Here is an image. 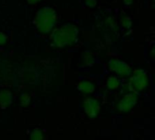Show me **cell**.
<instances>
[{
    "instance_id": "1",
    "label": "cell",
    "mask_w": 155,
    "mask_h": 140,
    "mask_svg": "<svg viewBox=\"0 0 155 140\" xmlns=\"http://www.w3.org/2000/svg\"><path fill=\"white\" fill-rule=\"evenodd\" d=\"M78 36V28L72 24H66L53 31L51 44L54 47H64L73 45Z\"/></svg>"
},
{
    "instance_id": "2",
    "label": "cell",
    "mask_w": 155,
    "mask_h": 140,
    "mask_svg": "<svg viewBox=\"0 0 155 140\" xmlns=\"http://www.w3.org/2000/svg\"><path fill=\"white\" fill-rule=\"evenodd\" d=\"M56 23V14L52 7H44L35 15V24L41 33L50 32Z\"/></svg>"
},
{
    "instance_id": "3",
    "label": "cell",
    "mask_w": 155,
    "mask_h": 140,
    "mask_svg": "<svg viewBox=\"0 0 155 140\" xmlns=\"http://www.w3.org/2000/svg\"><path fill=\"white\" fill-rule=\"evenodd\" d=\"M148 77L146 73L143 70L138 69L134 71L129 81V87L134 92H143L148 87Z\"/></svg>"
},
{
    "instance_id": "4",
    "label": "cell",
    "mask_w": 155,
    "mask_h": 140,
    "mask_svg": "<svg viewBox=\"0 0 155 140\" xmlns=\"http://www.w3.org/2000/svg\"><path fill=\"white\" fill-rule=\"evenodd\" d=\"M109 68L111 71L116 73L120 77H129L132 74V69L128 64L118 59H112L109 61Z\"/></svg>"
},
{
    "instance_id": "5",
    "label": "cell",
    "mask_w": 155,
    "mask_h": 140,
    "mask_svg": "<svg viewBox=\"0 0 155 140\" xmlns=\"http://www.w3.org/2000/svg\"><path fill=\"white\" fill-rule=\"evenodd\" d=\"M84 109L89 118H94L100 112V104L94 98H86L84 101Z\"/></svg>"
},
{
    "instance_id": "6",
    "label": "cell",
    "mask_w": 155,
    "mask_h": 140,
    "mask_svg": "<svg viewBox=\"0 0 155 140\" xmlns=\"http://www.w3.org/2000/svg\"><path fill=\"white\" fill-rule=\"evenodd\" d=\"M137 96L135 94L125 95L124 97L120 101L118 108L121 112H129L137 103Z\"/></svg>"
},
{
    "instance_id": "7",
    "label": "cell",
    "mask_w": 155,
    "mask_h": 140,
    "mask_svg": "<svg viewBox=\"0 0 155 140\" xmlns=\"http://www.w3.org/2000/svg\"><path fill=\"white\" fill-rule=\"evenodd\" d=\"M13 102L12 93L8 90H2L0 92V106L2 108H5Z\"/></svg>"
},
{
    "instance_id": "8",
    "label": "cell",
    "mask_w": 155,
    "mask_h": 140,
    "mask_svg": "<svg viewBox=\"0 0 155 140\" xmlns=\"http://www.w3.org/2000/svg\"><path fill=\"white\" fill-rule=\"evenodd\" d=\"M77 88L79 91L83 92V93H85V94H89V93H92L94 92V86L93 83L91 82H88V81H82L78 84L77 86Z\"/></svg>"
},
{
    "instance_id": "9",
    "label": "cell",
    "mask_w": 155,
    "mask_h": 140,
    "mask_svg": "<svg viewBox=\"0 0 155 140\" xmlns=\"http://www.w3.org/2000/svg\"><path fill=\"white\" fill-rule=\"evenodd\" d=\"M107 87L109 89H112V90H114L116 88L119 87L120 86V82L118 80V78L116 77H110L107 80V84H106Z\"/></svg>"
},
{
    "instance_id": "10",
    "label": "cell",
    "mask_w": 155,
    "mask_h": 140,
    "mask_svg": "<svg viewBox=\"0 0 155 140\" xmlns=\"http://www.w3.org/2000/svg\"><path fill=\"white\" fill-rule=\"evenodd\" d=\"M30 138L31 139L33 140H42L44 138V135H43V132L38 129V128H35L30 135Z\"/></svg>"
},
{
    "instance_id": "11",
    "label": "cell",
    "mask_w": 155,
    "mask_h": 140,
    "mask_svg": "<svg viewBox=\"0 0 155 140\" xmlns=\"http://www.w3.org/2000/svg\"><path fill=\"white\" fill-rule=\"evenodd\" d=\"M30 100H31V97L28 94H23L20 97V103H21V106L23 107H27L29 104H30Z\"/></svg>"
},
{
    "instance_id": "12",
    "label": "cell",
    "mask_w": 155,
    "mask_h": 140,
    "mask_svg": "<svg viewBox=\"0 0 155 140\" xmlns=\"http://www.w3.org/2000/svg\"><path fill=\"white\" fill-rule=\"evenodd\" d=\"M84 63L86 65H92L94 63V56H93V55L91 53L86 52L84 55Z\"/></svg>"
},
{
    "instance_id": "13",
    "label": "cell",
    "mask_w": 155,
    "mask_h": 140,
    "mask_svg": "<svg viewBox=\"0 0 155 140\" xmlns=\"http://www.w3.org/2000/svg\"><path fill=\"white\" fill-rule=\"evenodd\" d=\"M122 25L125 27V28H129L131 26H132V22H131V19L128 18V17H124L122 19Z\"/></svg>"
},
{
    "instance_id": "14",
    "label": "cell",
    "mask_w": 155,
    "mask_h": 140,
    "mask_svg": "<svg viewBox=\"0 0 155 140\" xmlns=\"http://www.w3.org/2000/svg\"><path fill=\"white\" fill-rule=\"evenodd\" d=\"M6 39H7L6 36L5 34H3L2 32H0V45L5 44L6 42Z\"/></svg>"
},
{
    "instance_id": "15",
    "label": "cell",
    "mask_w": 155,
    "mask_h": 140,
    "mask_svg": "<svg viewBox=\"0 0 155 140\" xmlns=\"http://www.w3.org/2000/svg\"><path fill=\"white\" fill-rule=\"evenodd\" d=\"M85 4L90 7H94L96 5V0H85Z\"/></svg>"
},
{
    "instance_id": "16",
    "label": "cell",
    "mask_w": 155,
    "mask_h": 140,
    "mask_svg": "<svg viewBox=\"0 0 155 140\" xmlns=\"http://www.w3.org/2000/svg\"><path fill=\"white\" fill-rule=\"evenodd\" d=\"M133 1L134 0H124V2L125 5H131L133 3Z\"/></svg>"
},
{
    "instance_id": "17",
    "label": "cell",
    "mask_w": 155,
    "mask_h": 140,
    "mask_svg": "<svg viewBox=\"0 0 155 140\" xmlns=\"http://www.w3.org/2000/svg\"><path fill=\"white\" fill-rule=\"evenodd\" d=\"M38 1H40V0H27V2H28L29 4H35V3H37Z\"/></svg>"
}]
</instances>
